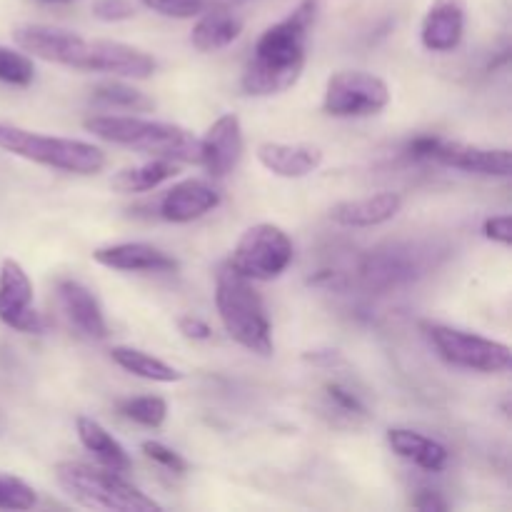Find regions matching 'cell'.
Segmentation results:
<instances>
[{
	"mask_svg": "<svg viewBox=\"0 0 512 512\" xmlns=\"http://www.w3.org/2000/svg\"><path fill=\"white\" fill-rule=\"evenodd\" d=\"M465 3L463 0H435L423 18L420 40L430 53H450L463 43Z\"/></svg>",
	"mask_w": 512,
	"mask_h": 512,
	"instance_id": "cell-16",
	"label": "cell"
},
{
	"mask_svg": "<svg viewBox=\"0 0 512 512\" xmlns=\"http://www.w3.org/2000/svg\"><path fill=\"white\" fill-rule=\"evenodd\" d=\"M218 205L220 193L213 185L198 178H188L165 190L158 203V213L168 223H193V220L213 213Z\"/></svg>",
	"mask_w": 512,
	"mask_h": 512,
	"instance_id": "cell-14",
	"label": "cell"
},
{
	"mask_svg": "<svg viewBox=\"0 0 512 512\" xmlns=\"http://www.w3.org/2000/svg\"><path fill=\"white\" fill-rule=\"evenodd\" d=\"M55 293H58V305L70 328H75L83 338L90 340L108 338V320H105L103 308H100L93 290H88L78 280L65 278L60 280Z\"/></svg>",
	"mask_w": 512,
	"mask_h": 512,
	"instance_id": "cell-15",
	"label": "cell"
},
{
	"mask_svg": "<svg viewBox=\"0 0 512 512\" xmlns=\"http://www.w3.org/2000/svg\"><path fill=\"white\" fill-rule=\"evenodd\" d=\"M93 260L103 268L123 273H173L178 260L153 243H113L93 250Z\"/></svg>",
	"mask_w": 512,
	"mask_h": 512,
	"instance_id": "cell-13",
	"label": "cell"
},
{
	"mask_svg": "<svg viewBox=\"0 0 512 512\" xmlns=\"http://www.w3.org/2000/svg\"><path fill=\"white\" fill-rule=\"evenodd\" d=\"M413 508L420 512H445L448 503L443 500V495L435 493V490H420L413 498Z\"/></svg>",
	"mask_w": 512,
	"mask_h": 512,
	"instance_id": "cell-35",
	"label": "cell"
},
{
	"mask_svg": "<svg viewBox=\"0 0 512 512\" xmlns=\"http://www.w3.org/2000/svg\"><path fill=\"white\" fill-rule=\"evenodd\" d=\"M38 505V495L25 480L15 475L0 473V510H33Z\"/></svg>",
	"mask_w": 512,
	"mask_h": 512,
	"instance_id": "cell-29",
	"label": "cell"
},
{
	"mask_svg": "<svg viewBox=\"0 0 512 512\" xmlns=\"http://www.w3.org/2000/svg\"><path fill=\"white\" fill-rule=\"evenodd\" d=\"M243 150L245 140L240 118L235 113H225L200 138V165L213 178H225L240 165Z\"/></svg>",
	"mask_w": 512,
	"mask_h": 512,
	"instance_id": "cell-12",
	"label": "cell"
},
{
	"mask_svg": "<svg viewBox=\"0 0 512 512\" xmlns=\"http://www.w3.org/2000/svg\"><path fill=\"white\" fill-rule=\"evenodd\" d=\"M423 330L440 358L453 368L475 370V373L485 375H498L510 370L512 353L505 343L443 323H423Z\"/></svg>",
	"mask_w": 512,
	"mask_h": 512,
	"instance_id": "cell-7",
	"label": "cell"
},
{
	"mask_svg": "<svg viewBox=\"0 0 512 512\" xmlns=\"http://www.w3.org/2000/svg\"><path fill=\"white\" fill-rule=\"evenodd\" d=\"M385 438H388V445L393 448L395 455H400L408 463L418 465V468L428 470V473H440V470H445V465L450 460L448 448L443 443L418 433V430L390 428Z\"/></svg>",
	"mask_w": 512,
	"mask_h": 512,
	"instance_id": "cell-20",
	"label": "cell"
},
{
	"mask_svg": "<svg viewBox=\"0 0 512 512\" xmlns=\"http://www.w3.org/2000/svg\"><path fill=\"white\" fill-rule=\"evenodd\" d=\"M33 78H35L33 60H30L25 53H20V50L0 45V83L25 88V85L33 83Z\"/></svg>",
	"mask_w": 512,
	"mask_h": 512,
	"instance_id": "cell-28",
	"label": "cell"
},
{
	"mask_svg": "<svg viewBox=\"0 0 512 512\" xmlns=\"http://www.w3.org/2000/svg\"><path fill=\"white\" fill-rule=\"evenodd\" d=\"M418 255L410 248L388 245L375 253H370L363 263V278L370 288H395L400 283H408L418 273Z\"/></svg>",
	"mask_w": 512,
	"mask_h": 512,
	"instance_id": "cell-19",
	"label": "cell"
},
{
	"mask_svg": "<svg viewBox=\"0 0 512 512\" xmlns=\"http://www.w3.org/2000/svg\"><path fill=\"white\" fill-rule=\"evenodd\" d=\"M0 320L25 335H40L45 330L43 318L33 308V280L13 258H5L0 265Z\"/></svg>",
	"mask_w": 512,
	"mask_h": 512,
	"instance_id": "cell-10",
	"label": "cell"
},
{
	"mask_svg": "<svg viewBox=\"0 0 512 512\" xmlns=\"http://www.w3.org/2000/svg\"><path fill=\"white\" fill-rule=\"evenodd\" d=\"M400 208H403L400 193L383 190V193L365 195V198L335 203L330 208V220L343 225V228H375V225L393 220L400 213Z\"/></svg>",
	"mask_w": 512,
	"mask_h": 512,
	"instance_id": "cell-18",
	"label": "cell"
},
{
	"mask_svg": "<svg viewBox=\"0 0 512 512\" xmlns=\"http://www.w3.org/2000/svg\"><path fill=\"white\" fill-rule=\"evenodd\" d=\"M325 398L333 403L335 410L350 415V418H368V408H365L363 400L358 398V393L345 388L343 383H325Z\"/></svg>",
	"mask_w": 512,
	"mask_h": 512,
	"instance_id": "cell-30",
	"label": "cell"
},
{
	"mask_svg": "<svg viewBox=\"0 0 512 512\" xmlns=\"http://www.w3.org/2000/svg\"><path fill=\"white\" fill-rule=\"evenodd\" d=\"M483 233L485 238L493 240V243H500V245H512V215H493V218H488L483 223Z\"/></svg>",
	"mask_w": 512,
	"mask_h": 512,
	"instance_id": "cell-33",
	"label": "cell"
},
{
	"mask_svg": "<svg viewBox=\"0 0 512 512\" xmlns=\"http://www.w3.org/2000/svg\"><path fill=\"white\" fill-rule=\"evenodd\" d=\"M93 98L98 103L108 105V108H123L133 110V113H148L153 110V100L145 93H140L133 85H125L120 80H105V83L95 85Z\"/></svg>",
	"mask_w": 512,
	"mask_h": 512,
	"instance_id": "cell-25",
	"label": "cell"
},
{
	"mask_svg": "<svg viewBox=\"0 0 512 512\" xmlns=\"http://www.w3.org/2000/svg\"><path fill=\"white\" fill-rule=\"evenodd\" d=\"M48 3H68V0H48Z\"/></svg>",
	"mask_w": 512,
	"mask_h": 512,
	"instance_id": "cell-36",
	"label": "cell"
},
{
	"mask_svg": "<svg viewBox=\"0 0 512 512\" xmlns=\"http://www.w3.org/2000/svg\"><path fill=\"white\" fill-rule=\"evenodd\" d=\"M83 125L95 138L113 145L173 163L200 165V138L175 123L138 118V115H93Z\"/></svg>",
	"mask_w": 512,
	"mask_h": 512,
	"instance_id": "cell-3",
	"label": "cell"
},
{
	"mask_svg": "<svg viewBox=\"0 0 512 512\" xmlns=\"http://www.w3.org/2000/svg\"><path fill=\"white\" fill-rule=\"evenodd\" d=\"M178 330L183 333V338L188 340H208L210 335H213L210 325L205 323V320L195 318V315H183V318L178 320Z\"/></svg>",
	"mask_w": 512,
	"mask_h": 512,
	"instance_id": "cell-34",
	"label": "cell"
},
{
	"mask_svg": "<svg viewBox=\"0 0 512 512\" xmlns=\"http://www.w3.org/2000/svg\"><path fill=\"white\" fill-rule=\"evenodd\" d=\"M178 173V165L173 160H163V158H153L143 165H133V168L118 170L110 180L113 190L125 195L133 193H148V190L160 188L165 180H170L173 175Z\"/></svg>",
	"mask_w": 512,
	"mask_h": 512,
	"instance_id": "cell-24",
	"label": "cell"
},
{
	"mask_svg": "<svg viewBox=\"0 0 512 512\" xmlns=\"http://www.w3.org/2000/svg\"><path fill=\"white\" fill-rule=\"evenodd\" d=\"M390 88L368 70H340L325 83L323 110L333 118H365L388 108Z\"/></svg>",
	"mask_w": 512,
	"mask_h": 512,
	"instance_id": "cell-9",
	"label": "cell"
},
{
	"mask_svg": "<svg viewBox=\"0 0 512 512\" xmlns=\"http://www.w3.org/2000/svg\"><path fill=\"white\" fill-rule=\"evenodd\" d=\"M255 155L265 170L288 180L308 178L323 165V150L308 143H273V140H268V143L258 145Z\"/></svg>",
	"mask_w": 512,
	"mask_h": 512,
	"instance_id": "cell-17",
	"label": "cell"
},
{
	"mask_svg": "<svg viewBox=\"0 0 512 512\" xmlns=\"http://www.w3.org/2000/svg\"><path fill=\"white\" fill-rule=\"evenodd\" d=\"M140 450H143L145 458L153 460V463L160 465V468L170 470V473L183 475L185 470H188V463H185L183 455L175 453V450L168 448V445L158 443V440H145V443L140 445Z\"/></svg>",
	"mask_w": 512,
	"mask_h": 512,
	"instance_id": "cell-31",
	"label": "cell"
},
{
	"mask_svg": "<svg viewBox=\"0 0 512 512\" xmlns=\"http://www.w3.org/2000/svg\"><path fill=\"white\" fill-rule=\"evenodd\" d=\"M93 15L105 23H120V20L133 18L135 5L130 0H95Z\"/></svg>",
	"mask_w": 512,
	"mask_h": 512,
	"instance_id": "cell-32",
	"label": "cell"
},
{
	"mask_svg": "<svg viewBox=\"0 0 512 512\" xmlns=\"http://www.w3.org/2000/svg\"><path fill=\"white\" fill-rule=\"evenodd\" d=\"M0 148L30 163L75 175H95L105 168V153L93 143L25 130L0 120Z\"/></svg>",
	"mask_w": 512,
	"mask_h": 512,
	"instance_id": "cell-6",
	"label": "cell"
},
{
	"mask_svg": "<svg viewBox=\"0 0 512 512\" xmlns=\"http://www.w3.org/2000/svg\"><path fill=\"white\" fill-rule=\"evenodd\" d=\"M55 480L63 488L68 498L90 510L108 512H160L163 505L155 503L150 495L135 488L123 473H115L110 468H93L85 463H65L55 465Z\"/></svg>",
	"mask_w": 512,
	"mask_h": 512,
	"instance_id": "cell-5",
	"label": "cell"
},
{
	"mask_svg": "<svg viewBox=\"0 0 512 512\" xmlns=\"http://www.w3.org/2000/svg\"><path fill=\"white\" fill-rule=\"evenodd\" d=\"M13 38L25 53L85 73H108L135 80H145L155 73L153 55L120 40H88L55 25H20Z\"/></svg>",
	"mask_w": 512,
	"mask_h": 512,
	"instance_id": "cell-1",
	"label": "cell"
},
{
	"mask_svg": "<svg viewBox=\"0 0 512 512\" xmlns=\"http://www.w3.org/2000/svg\"><path fill=\"white\" fill-rule=\"evenodd\" d=\"M75 430H78L80 445H83L88 453H93L105 468L115 470V473H128V470L133 468V460H130L128 450H125L123 445L98 423V420L80 415V418L75 420Z\"/></svg>",
	"mask_w": 512,
	"mask_h": 512,
	"instance_id": "cell-22",
	"label": "cell"
},
{
	"mask_svg": "<svg viewBox=\"0 0 512 512\" xmlns=\"http://www.w3.org/2000/svg\"><path fill=\"white\" fill-rule=\"evenodd\" d=\"M293 258L295 248L290 235L280 225L258 223L240 235L228 263L253 283L255 280L268 283L280 278L290 268Z\"/></svg>",
	"mask_w": 512,
	"mask_h": 512,
	"instance_id": "cell-8",
	"label": "cell"
},
{
	"mask_svg": "<svg viewBox=\"0 0 512 512\" xmlns=\"http://www.w3.org/2000/svg\"><path fill=\"white\" fill-rule=\"evenodd\" d=\"M110 358L125 373L138 375L143 380H153V383H178V380H183V373L178 368L155 358V355L145 353V350L130 348V345H115L110 350Z\"/></svg>",
	"mask_w": 512,
	"mask_h": 512,
	"instance_id": "cell-23",
	"label": "cell"
},
{
	"mask_svg": "<svg viewBox=\"0 0 512 512\" xmlns=\"http://www.w3.org/2000/svg\"><path fill=\"white\" fill-rule=\"evenodd\" d=\"M215 308H218L225 333L240 348L260 358L273 355V325H270L263 298L255 290L253 280L238 273L230 263L220 265L215 275Z\"/></svg>",
	"mask_w": 512,
	"mask_h": 512,
	"instance_id": "cell-4",
	"label": "cell"
},
{
	"mask_svg": "<svg viewBox=\"0 0 512 512\" xmlns=\"http://www.w3.org/2000/svg\"><path fill=\"white\" fill-rule=\"evenodd\" d=\"M120 415L133 423L143 425V428H160L168 418V403L160 395H138V398H128L118 405Z\"/></svg>",
	"mask_w": 512,
	"mask_h": 512,
	"instance_id": "cell-26",
	"label": "cell"
},
{
	"mask_svg": "<svg viewBox=\"0 0 512 512\" xmlns=\"http://www.w3.org/2000/svg\"><path fill=\"white\" fill-rule=\"evenodd\" d=\"M318 15V0H300L288 18L270 25L255 43L240 85L248 95L270 98L293 88L308 58V38Z\"/></svg>",
	"mask_w": 512,
	"mask_h": 512,
	"instance_id": "cell-2",
	"label": "cell"
},
{
	"mask_svg": "<svg viewBox=\"0 0 512 512\" xmlns=\"http://www.w3.org/2000/svg\"><path fill=\"white\" fill-rule=\"evenodd\" d=\"M240 33H243V18L233 13V8L218 5V8H208L205 13H200L190 40L200 53H215V50H223L235 43Z\"/></svg>",
	"mask_w": 512,
	"mask_h": 512,
	"instance_id": "cell-21",
	"label": "cell"
},
{
	"mask_svg": "<svg viewBox=\"0 0 512 512\" xmlns=\"http://www.w3.org/2000/svg\"><path fill=\"white\" fill-rule=\"evenodd\" d=\"M430 160L445 168L488 175V178H508L512 173V153L508 148H483V145L440 138L430 153Z\"/></svg>",
	"mask_w": 512,
	"mask_h": 512,
	"instance_id": "cell-11",
	"label": "cell"
},
{
	"mask_svg": "<svg viewBox=\"0 0 512 512\" xmlns=\"http://www.w3.org/2000/svg\"><path fill=\"white\" fill-rule=\"evenodd\" d=\"M150 10L165 15V18H195V15L205 13L208 8H218V5H225V8H233V5L243 3V0H143Z\"/></svg>",
	"mask_w": 512,
	"mask_h": 512,
	"instance_id": "cell-27",
	"label": "cell"
}]
</instances>
